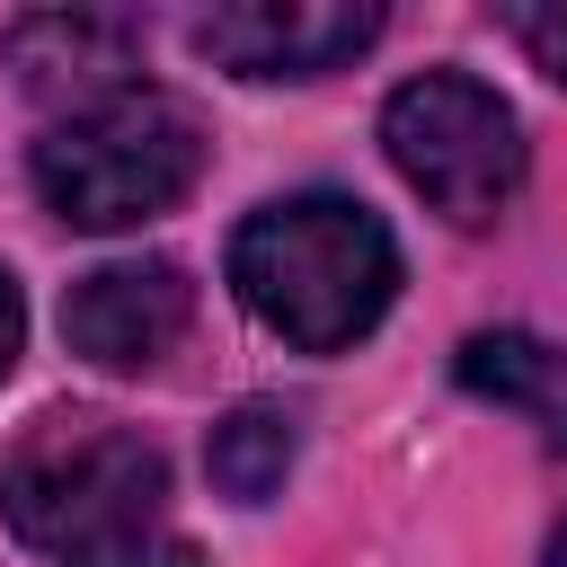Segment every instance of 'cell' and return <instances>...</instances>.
Listing matches in <instances>:
<instances>
[{"label": "cell", "instance_id": "8fae6325", "mask_svg": "<svg viewBox=\"0 0 567 567\" xmlns=\"http://www.w3.org/2000/svg\"><path fill=\"white\" fill-rule=\"evenodd\" d=\"M71 567H204V549H195V540H177V532H142V540H115V549L71 558Z\"/></svg>", "mask_w": 567, "mask_h": 567}, {"label": "cell", "instance_id": "7c38bea8", "mask_svg": "<svg viewBox=\"0 0 567 567\" xmlns=\"http://www.w3.org/2000/svg\"><path fill=\"white\" fill-rule=\"evenodd\" d=\"M18 346H27V301H18V275L0 266V381L18 372Z\"/></svg>", "mask_w": 567, "mask_h": 567}, {"label": "cell", "instance_id": "3957f363", "mask_svg": "<svg viewBox=\"0 0 567 567\" xmlns=\"http://www.w3.org/2000/svg\"><path fill=\"white\" fill-rule=\"evenodd\" d=\"M27 177H35L44 213L71 221V230H133V221L195 195L204 124H195L186 97H168L151 80H124V89L71 106L62 124H44Z\"/></svg>", "mask_w": 567, "mask_h": 567}, {"label": "cell", "instance_id": "8992f818", "mask_svg": "<svg viewBox=\"0 0 567 567\" xmlns=\"http://www.w3.org/2000/svg\"><path fill=\"white\" fill-rule=\"evenodd\" d=\"M186 328H195V284L168 257H115L62 292V337L97 372H151L186 346Z\"/></svg>", "mask_w": 567, "mask_h": 567}, {"label": "cell", "instance_id": "6da1fadb", "mask_svg": "<svg viewBox=\"0 0 567 567\" xmlns=\"http://www.w3.org/2000/svg\"><path fill=\"white\" fill-rule=\"evenodd\" d=\"M230 292L292 354H346L399 301V239L354 195H284L230 230Z\"/></svg>", "mask_w": 567, "mask_h": 567}, {"label": "cell", "instance_id": "277c9868", "mask_svg": "<svg viewBox=\"0 0 567 567\" xmlns=\"http://www.w3.org/2000/svg\"><path fill=\"white\" fill-rule=\"evenodd\" d=\"M381 151H390V168L425 195V213H443L452 230H487V221L523 195V168H532L523 115H514L487 80H470V71H452V62H434V71H416V80L390 89V106H381Z\"/></svg>", "mask_w": 567, "mask_h": 567}, {"label": "cell", "instance_id": "9c48e42d", "mask_svg": "<svg viewBox=\"0 0 567 567\" xmlns=\"http://www.w3.org/2000/svg\"><path fill=\"white\" fill-rule=\"evenodd\" d=\"M292 452H301V425H292V408H266V399H248V408H230V416L213 425V443H204V470H213V487H221L230 505H266V496L284 487Z\"/></svg>", "mask_w": 567, "mask_h": 567}, {"label": "cell", "instance_id": "30bf717a", "mask_svg": "<svg viewBox=\"0 0 567 567\" xmlns=\"http://www.w3.org/2000/svg\"><path fill=\"white\" fill-rule=\"evenodd\" d=\"M496 27L532 53V71H549L567 89V0H549V9H496Z\"/></svg>", "mask_w": 567, "mask_h": 567}, {"label": "cell", "instance_id": "52a82bcc", "mask_svg": "<svg viewBox=\"0 0 567 567\" xmlns=\"http://www.w3.org/2000/svg\"><path fill=\"white\" fill-rule=\"evenodd\" d=\"M142 62V18H115V9H27L0 27V71L27 89V97H106L124 89Z\"/></svg>", "mask_w": 567, "mask_h": 567}, {"label": "cell", "instance_id": "7a4b0ae2", "mask_svg": "<svg viewBox=\"0 0 567 567\" xmlns=\"http://www.w3.org/2000/svg\"><path fill=\"white\" fill-rule=\"evenodd\" d=\"M159 505H168L159 443L97 408H44L0 461V514L44 558H97L115 540H142L159 532Z\"/></svg>", "mask_w": 567, "mask_h": 567}, {"label": "cell", "instance_id": "4fadbf2b", "mask_svg": "<svg viewBox=\"0 0 567 567\" xmlns=\"http://www.w3.org/2000/svg\"><path fill=\"white\" fill-rule=\"evenodd\" d=\"M549 567H567V532H558V540H549Z\"/></svg>", "mask_w": 567, "mask_h": 567}, {"label": "cell", "instance_id": "ba28073f", "mask_svg": "<svg viewBox=\"0 0 567 567\" xmlns=\"http://www.w3.org/2000/svg\"><path fill=\"white\" fill-rule=\"evenodd\" d=\"M452 381L505 416H523L549 452H567V346L532 337V328H478L452 354Z\"/></svg>", "mask_w": 567, "mask_h": 567}, {"label": "cell", "instance_id": "5b68a950", "mask_svg": "<svg viewBox=\"0 0 567 567\" xmlns=\"http://www.w3.org/2000/svg\"><path fill=\"white\" fill-rule=\"evenodd\" d=\"M381 44L372 0H239L195 18V53L230 80H328Z\"/></svg>", "mask_w": 567, "mask_h": 567}]
</instances>
